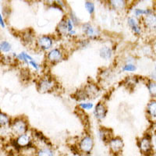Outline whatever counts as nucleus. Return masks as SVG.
Returning a JSON list of instances; mask_svg holds the SVG:
<instances>
[{
    "instance_id": "16",
    "label": "nucleus",
    "mask_w": 156,
    "mask_h": 156,
    "mask_svg": "<svg viewBox=\"0 0 156 156\" xmlns=\"http://www.w3.org/2000/svg\"><path fill=\"white\" fill-rule=\"evenodd\" d=\"M149 92L154 98H156V83L154 81L149 82L147 84Z\"/></svg>"
},
{
    "instance_id": "14",
    "label": "nucleus",
    "mask_w": 156,
    "mask_h": 156,
    "mask_svg": "<svg viewBox=\"0 0 156 156\" xmlns=\"http://www.w3.org/2000/svg\"><path fill=\"white\" fill-rule=\"evenodd\" d=\"M83 32L85 33L87 35L90 36V37H92V36L96 35V31L91 25L88 24V23H86L83 26Z\"/></svg>"
},
{
    "instance_id": "1",
    "label": "nucleus",
    "mask_w": 156,
    "mask_h": 156,
    "mask_svg": "<svg viewBox=\"0 0 156 156\" xmlns=\"http://www.w3.org/2000/svg\"><path fill=\"white\" fill-rule=\"evenodd\" d=\"M12 130L15 133L19 135H23L27 129V123L22 119H16L12 124Z\"/></svg>"
},
{
    "instance_id": "21",
    "label": "nucleus",
    "mask_w": 156,
    "mask_h": 156,
    "mask_svg": "<svg viewBox=\"0 0 156 156\" xmlns=\"http://www.w3.org/2000/svg\"><path fill=\"white\" fill-rule=\"evenodd\" d=\"M77 115L78 116L80 117V119H81L84 123H87V122H88V118H87V115H86V114L84 113L81 109H80V108L78 109Z\"/></svg>"
},
{
    "instance_id": "23",
    "label": "nucleus",
    "mask_w": 156,
    "mask_h": 156,
    "mask_svg": "<svg viewBox=\"0 0 156 156\" xmlns=\"http://www.w3.org/2000/svg\"><path fill=\"white\" fill-rule=\"evenodd\" d=\"M11 49V45L7 42V41H2L1 43V50L5 52H8L10 51Z\"/></svg>"
},
{
    "instance_id": "30",
    "label": "nucleus",
    "mask_w": 156,
    "mask_h": 156,
    "mask_svg": "<svg viewBox=\"0 0 156 156\" xmlns=\"http://www.w3.org/2000/svg\"><path fill=\"white\" fill-rule=\"evenodd\" d=\"M71 18H72V21L74 23H77V20H76V16H75V15L73 14H71Z\"/></svg>"
},
{
    "instance_id": "6",
    "label": "nucleus",
    "mask_w": 156,
    "mask_h": 156,
    "mask_svg": "<svg viewBox=\"0 0 156 156\" xmlns=\"http://www.w3.org/2000/svg\"><path fill=\"white\" fill-rule=\"evenodd\" d=\"M107 113V109L105 106L103 105L102 103H98L95 107L94 109V115L96 118L98 119H101L105 118Z\"/></svg>"
},
{
    "instance_id": "31",
    "label": "nucleus",
    "mask_w": 156,
    "mask_h": 156,
    "mask_svg": "<svg viewBox=\"0 0 156 156\" xmlns=\"http://www.w3.org/2000/svg\"><path fill=\"white\" fill-rule=\"evenodd\" d=\"M0 21H1V26H2V27H5V24H4L3 20H2V16H0Z\"/></svg>"
},
{
    "instance_id": "17",
    "label": "nucleus",
    "mask_w": 156,
    "mask_h": 156,
    "mask_svg": "<svg viewBox=\"0 0 156 156\" xmlns=\"http://www.w3.org/2000/svg\"><path fill=\"white\" fill-rule=\"evenodd\" d=\"M37 156H54L53 151L48 148L41 149L37 153Z\"/></svg>"
},
{
    "instance_id": "11",
    "label": "nucleus",
    "mask_w": 156,
    "mask_h": 156,
    "mask_svg": "<svg viewBox=\"0 0 156 156\" xmlns=\"http://www.w3.org/2000/svg\"><path fill=\"white\" fill-rule=\"evenodd\" d=\"M16 142H17L18 145L20 147H25V146H28L29 144H30V140L29 136L27 135H20V136L18 137V139L16 140Z\"/></svg>"
},
{
    "instance_id": "25",
    "label": "nucleus",
    "mask_w": 156,
    "mask_h": 156,
    "mask_svg": "<svg viewBox=\"0 0 156 156\" xmlns=\"http://www.w3.org/2000/svg\"><path fill=\"white\" fill-rule=\"evenodd\" d=\"M136 69V66L131 63L126 64L123 67H122V70L123 71H134Z\"/></svg>"
},
{
    "instance_id": "32",
    "label": "nucleus",
    "mask_w": 156,
    "mask_h": 156,
    "mask_svg": "<svg viewBox=\"0 0 156 156\" xmlns=\"http://www.w3.org/2000/svg\"><path fill=\"white\" fill-rule=\"evenodd\" d=\"M28 156H32V155H28Z\"/></svg>"
},
{
    "instance_id": "8",
    "label": "nucleus",
    "mask_w": 156,
    "mask_h": 156,
    "mask_svg": "<svg viewBox=\"0 0 156 156\" xmlns=\"http://www.w3.org/2000/svg\"><path fill=\"white\" fill-rule=\"evenodd\" d=\"M62 58V54L61 53V51L58 49H53L49 51V53L48 54V60L51 62H58V61L61 60Z\"/></svg>"
},
{
    "instance_id": "15",
    "label": "nucleus",
    "mask_w": 156,
    "mask_h": 156,
    "mask_svg": "<svg viewBox=\"0 0 156 156\" xmlns=\"http://www.w3.org/2000/svg\"><path fill=\"white\" fill-rule=\"evenodd\" d=\"M58 30L59 33L62 34H65L66 33V31L68 30V26H67V22H66V20H62V21L59 23L58 26Z\"/></svg>"
},
{
    "instance_id": "5",
    "label": "nucleus",
    "mask_w": 156,
    "mask_h": 156,
    "mask_svg": "<svg viewBox=\"0 0 156 156\" xmlns=\"http://www.w3.org/2000/svg\"><path fill=\"white\" fill-rule=\"evenodd\" d=\"M109 145L114 152H119V151L122 150V147H123V143H122V140L120 138L116 137V138L110 140Z\"/></svg>"
},
{
    "instance_id": "10",
    "label": "nucleus",
    "mask_w": 156,
    "mask_h": 156,
    "mask_svg": "<svg viewBox=\"0 0 156 156\" xmlns=\"http://www.w3.org/2000/svg\"><path fill=\"white\" fill-rule=\"evenodd\" d=\"M52 86H53V82L51 81L50 79H44L39 83L40 90L42 91V92L48 91V90H50L52 87Z\"/></svg>"
},
{
    "instance_id": "22",
    "label": "nucleus",
    "mask_w": 156,
    "mask_h": 156,
    "mask_svg": "<svg viewBox=\"0 0 156 156\" xmlns=\"http://www.w3.org/2000/svg\"><path fill=\"white\" fill-rule=\"evenodd\" d=\"M17 58H19V59H20V60L25 61V62H27V63H28V61H27V59H29V60H30V61H32V59H33V58H32L30 55H27V54H26L25 52H21V53L18 55Z\"/></svg>"
},
{
    "instance_id": "9",
    "label": "nucleus",
    "mask_w": 156,
    "mask_h": 156,
    "mask_svg": "<svg viewBox=\"0 0 156 156\" xmlns=\"http://www.w3.org/2000/svg\"><path fill=\"white\" fill-rule=\"evenodd\" d=\"M147 112L151 119H156V99L152 100L147 106Z\"/></svg>"
},
{
    "instance_id": "18",
    "label": "nucleus",
    "mask_w": 156,
    "mask_h": 156,
    "mask_svg": "<svg viewBox=\"0 0 156 156\" xmlns=\"http://www.w3.org/2000/svg\"><path fill=\"white\" fill-rule=\"evenodd\" d=\"M134 13L136 16H141V15H150L152 13V11L151 9H135Z\"/></svg>"
},
{
    "instance_id": "3",
    "label": "nucleus",
    "mask_w": 156,
    "mask_h": 156,
    "mask_svg": "<svg viewBox=\"0 0 156 156\" xmlns=\"http://www.w3.org/2000/svg\"><path fill=\"white\" fill-rule=\"evenodd\" d=\"M80 147L84 152L89 153L93 147V140L90 136H85L80 143Z\"/></svg>"
},
{
    "instance_id": "26",
    "label": "nucleus",
    "mask_w": 156,
    "mask_h": 156,
    "mask_svg": "<svg viewBox=\"0 0 156 156\" xmlns=\"http://www.w3.org/2000/svg\"><path fill=\"white\" fill-rule=\"evenodd\" d=\"M80 106L83 109H90L93 107L92 103H80Z\"/></svg>"
},
{
    "instance_id": "28",
    "label": "nucleus",
    "mask_w": 156,
    "mask_h": 156,
    "mask_svg": "<svg viewBox=\"0 0 156 156\" xmlns=\"http://www.w3.org/2000/svg\"><path fill=\"white\" fill-rule=\"evenodd\" d=\"M67 26H68V30L70 32L71 30H73V24H72V22H71L69 20L67 21Z\"/></svg>"
},
{
    "instance_id": "19",
    "label": "nucleus",
    "mask_w": 156,
    "mask_h": 156,
    "mask_svg": "<svg viewBox=\"0 0 156 156\" xmlns=\"http://www.w3.org/2000/svg\"><path fill=\"white\" fill-rule=\"evenodd\" d=\"M111 3L113 5V7L116 9H121L124 7L125 2L124 1H111Z\"/></svg>"
},
{
    "instance_id": "24",
    "label": "nucleus",
    "mask_w": 156,
    "mask_h": 156,
    "mask_svg": "<svg viewBox=\"0 0 156 156\" xmlns=\"http://www.w3.org/2000/svg\"><path fill=\"white\" fill-rule=\"evenodd\" d=\"M85 7L87 9V12L90 13V14H92L94 11V5L93 2H85Z\"/></svg>"
},
{
    "instance_id": "2",
    "label": "nucleus",
    "mask_w": 156,
    "mask_h": 156,
    "mask_svg": "<svg viewBox=\"0 0 156 156\" xmlns=\"http://www.w3.org/2000/svg\"><path fill=\"white\" fill-rule=\"evenodd\" d=\"M140 148L141 151L145 154H148L151 151L152 145L151 142V136H145L144 138H142L140 141Z\"/></svg>"
},
{
    "instance_id": "4",
    "label": "nucleus",
    "mask_w": 156,
    "mask_h": 156,
    "mask_svg": "<svg viewBox=\"0 0 156 156\" xmlns=\"http://www.w3.org/2000/svg\"><path fill=\"white\" fill-rule=\"evenodd\" d=\"M144 24L151 30H156V15L151 14L146 16L144 19Z\"/></svg>"
},
{
    "instance_id": "13",
    "label": "nucleus",
    "mask_w": 156,
    "mask_h": 156,
    "mask_svg": "<svg viewBox=\"0 0 156 156\" xmlns=\"http://www.w3.org/2000/svg\"><path fill=\"white\" fill-rule=\"evenodd\" d=\"M100 55L102 58L108 59L110 57L112 56V51L108 47H103L100 50Z\"/></svg>"
},
{
    "instance_id": "29",
    "label": "nucleus",
    "mask_w": 156,
    "mask_h": 156,
    "mask_svg": "<svg viewBox=\"0 0 156 156\" xmlns=\"http://www.w3.org/2000/svg\"><path fill=\"white\" fill-rule=\"evenodd\" d=\"M30 64H31L32 66H33V67L35 68L36 69H38V66H37V64L35 62H34V61L32 60V61H30Z\"/></svg>"
},
{
    "instance_id": "20",
    "label": "nucleus",
    "mask_w": 156,
    "mask_h": 156,
    "mask_svg": "<svg viewBox=\"0 0 156 156\" xmlns=\"http://www.w3.org/2000/svg\"><path fill=\"white\" fill-rule=\"evenodd\" d=\"M0 122H1V126H5V125L9 124V117L7 115H5V114L1 113L0 114Z\"/></svg>"
},
{
    "instance_id": "7",
    "label": "nucleus",
    "mask_w": 156,
    "mask_h": 156,
    "mask_svg": "<svg viewBox=\"0 0 156 156\" xmlns=\"http://www.w3.org/2000/svg\"><path fill=\"white\" fill-rule=\"evenodd\" d=\"M37 44L43 49H48L52 45V41L48 36H43L38 39Z\"/></svg>"
},
{
    "instance_id": "27",
    "label": "nucleus",
    "mask_w": 156,
    "mask_h": 156,
    "mask_svg": "<svg viewBox=\"0 0 156 156\" xmlns=\"http://www.w3.org/2000/svg\"><path fill=\"white\" fill-rule=\"evenodd\" d=\"M35 135H36V136H37V137H38V138L40 139L41 140H44L45 143H47V142H48V140H47V139L45 138L44 136H43L42 133H40V132L35 131Z\"/></svg>"
},
{
    "instance_id": "12",
    "label": "nucleus",
    "mask_w": 156,
    "mask_h": 156,
    "mask_svg": "<svg viewBox=\"0 0 156 156\" xmlns=\"http://www.w3.org/2000/svg\"><path fill=\"white\" fill-rule=\"evenodd\" d=\"M128 23H129V27H131L132 30L137 34H140V28L138 26L137 23H136V20L133 19V18H129L128 19Z\"/></svg>"
}]
</instances>
